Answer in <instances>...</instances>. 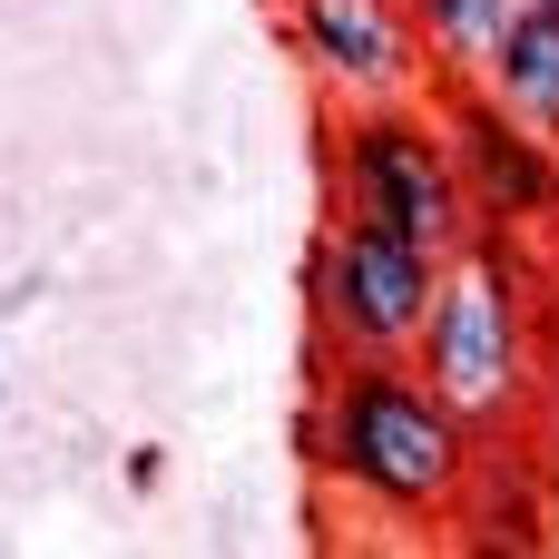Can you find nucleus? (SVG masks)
Wrapping results in <instances>:
<instances>
[{
    "label": "nucleus",
    "instance_id": "obj_3",
    "mask_svg": "<svg viewBox=\"0 0 559 559\" xmlns=\"http://www.w3.org/2000/svg\"><path fill=\"white\" fill-rule=\"evenodd\" d=\"M334 197L354 216H383L403 236H423L432 255H462L491 216L472 206V177L452 157V128L442 108H413V98H383V108H344L334 128Z\"/></svg>",
    "mask_w": 559,
    "mask_h": 559
},
{
    "label": "nucleus",
    "instance_id": "obj_9",
    "mask_svg": "<svg viewBox=\"0 0 559 559\" xmlns=\"http://www.w3.org/2000/svg\"><path fill=\"white\" fill-rule=\"evenodd\" d=\"M521 10H531V0H413V20H423L442 79H481L491 49H501V29H511Z\"/></svg>",
    "mask_w": 559,
    "mask_h": 559
},
{
    "label": "nucleus",
    "instance_id": "obj_1",
    "mask_svg": "<svg viewBox=\"0 0 559 559\" xmlns=\"http://www.w3.org/2000/svg\"><path fill=\"white\" fill-rule=\"evenodd\" d=\"M314 472L373 521H452L481 462V432L432 393L413 354H334L305 413Z\"/></svg>",
    "mask_w": 559,
    "mask_h": 559
},
{
    "label": "nucleus",
    "instance_id": "obj_5",
    "mask_svg": "<svg viewBox=\"0 0 559 559\" xmlns=\"http://www.w3.org/2000/svg\"><path fill=\"white\" fill-rule=\"evenodd\" d=\"M285 39L344 108H383V98L442 88V59H432L413 0H285Z\"/></svg>",
    "mask_w": 559,
    "mask_h": 559
},
{
    "label": "nucleus",
    "instance_id": "obj_7",
    "mask_svg": "<svg viewBox=\"0 0 559 559\" xmlns=\"http://www.w3.org/2000/svg\"><path fill=\"white\" fill-rule=\"evenodd\" d=\"M540 452H531V432H491L481 442V462H472V491H462V531L472 540H501V550H531L540 531H550V511H540Z\"/></svg>",
    "mask_w": 559,
    "mask_h": 559
},
{
    "label": "nucleus",
    "instance_id": "obj_2",
    "mask_svg": "<svg viewBox=\"0 0 559 559\" xmlns=\"http://www.w3.org/2000/svg\"><path fill=\"white\" fill-rule=\"evenodd\" d=\"M531 314H540V265L521 255V226H481L462 255H452V275H442V305H432V324H423V373H432V393L491 442V432H531V413H540V393H550V364H540V334H531Z\"/></svg>",
    "mask_w": 559,
    "mask_h": 559
},
{
    "label": "nucleus",
    "instance_id": "obj_8",
    "mask_svg": "<svg viewBox=\"0 0 559 559\" xmlns=\"http://www.w3.org/2000/svg\"><path fill=\"white\" fill-rule=\"evenodd\" d=\"M481 79L501 88V108H521L540 138H559V0H531V10L501 29V49H491Z\"/></svg>",
    "mask_w": 559,
    "mask_h": 559
},
{
    "label": "nucleus",
    "instance_id": "obj_4",
    "mask_svg": "<svg viewBox=\"0 0 559 559\" xmlns=\"http://www.w3.org/2000/svg\"><path fill=\"white\" fill-rule=\"evenodd\" d=\"M452 255H432L423 236L383 226V216H334L314 265H305V305H314V344L324 354H423V324L442 305Z\"/></svg>",
    "mask_w": 559,
    "mask_h": 559
},
{
    "label": "nucleus",
    "instance_id": "obj_10",
    "mask_svg": "<svg viewBox=\"0 0 559 559\" xmlns=\"http://www.w3.org/2000/svg\"><path fill=\"white\" fill-rule=\"evenodd\" d=\"M128 481H138V491H157V481H167V452H157V442H147V452H128Z\"/></svg>",
    "mask_w": 559,
    "mask_h": 559
},
{
    "label": "nucleus",
    "instance_id": "obj_6",
    "mask_svg": "<svg viewBox=\"0 0 559 559\" xmlns=\"http://www.w3.org/2000/svg\"><path fill=\"white\" fill-rule=\"evenodd\" d=\"M442 128H452V157L472 177V206L491 226H559V138H540L521 108H501L491 79H442Z\"/></svg>",
    "mask_w": 559,
    "mask_h": 559
}]
</instances>
